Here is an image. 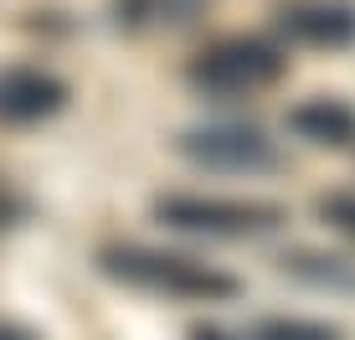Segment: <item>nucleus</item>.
<instances>
[{"instance_id": "obj_1", "label": "nucleus", "mask_w": 355, "mask_h": 340, "mask_svg": "<svg viewBox=\"0 0 355 340\" xmlns=\"http://www.w3.org/2000/svg\"><path fill=\"white\" fill-rule=\"evenodd\" d=\"M98 273L150 299H180V305H232L242 278L191 253L150 248V242H108L98 248Z\"/></svg>"}, {"instance_id": "obj_2", "label": "nucleus", "mask_w": 355, "mask_h": 340, "mask_svg": "<svg viewBox=\"0 0 355 340\" xmlns=\"http://www.w3.org/2000/svg\"><path fill=\"white\" fill-rule=\"evenodd\" d=\"M155 222L186 237H211V242H252V237H273L288 227V206L284 201H263V196H206V191H165L150 201Z\"/></svg>"}, {"instance_id": "obj_3", "label": "nucleus", "mask_w": 355, "mask_h": 340, "mask_svg": "<svg viewBox=\"0 0 355 340\" xmlns=\"http://www.w3.org/2000/svg\"><path fill=\"white\" fill-rule=\"evenodd\" d=\"M284 72H288V52L273 36L237 31V36H222V42L201 46L186 62V83L201 99L232 103V99H252V93L273 88Z\"/></svg>"}, {"instance_id": "obj_4", "label": "nucleus", "mask_w": 355, "mask_h": 340, "mask_svg": "<svg viewBox=\"0 0 355 340\" xmlns=\"http://www.w3.org/2000/svg\"><path fill=\"white\" fill-rule=\"evenodd\" d=\"M175 150H180V160H191L196 170H211V176H273L284 165L278 139H268L248 119L196 124L175 139Z\"/></svg>"}, {"instance_id": "obj_5", "label": "nucleus", "mask_w": 355, "mask_h": 340, "mask_svg": "<svg viewBox=\"0 0 355 340\" xmlns=\"http://www.w3.org/2000/svg\"><path fill=\"white\" fill-rule=\"evenodd\" d=\"M72 88L67 78H57L52 67H6L0 72V129H31V124H46L67 108Z\"/></svg>"}, {"instance_id": "obj_6", "label": "nucleus", "mask_w": 355, "mask_h": 340, "mask_svg": "<svg viewBox=\"0 0 355 340\" xmlns=\"http://www.w3.org/2000/svg\"><path fill=\"white\" fill-rule=\"evenodd\" d=\"M278 31L293 46L345 52V46H355V6H345V0H288V6H278Z\"/></svg>"}, {"instance_id": "obj_7", "label": "nucleus", "mask_w": 355, "mask_h": 340, "mask_svg": "<svg viewBox=\"0 0 355 340\" xmlns=\"http://www.w3.org/2000/svg\"><path fill=\"white\" fill-rule=\"evenodd\" d=\"M284 129L299 135L304 144H320V150H355V103L345 99H304L284 114Z\"/></svg>"}, {"instance_id": "obj_8", "label": "nucleus", "mask_w": 355, "mask_h": 340, "mask_svg": "<svg viewBox=\"0 0 355 340\" xmlns=\"http://www.w3.org/2000/svg\"><path fill=\"white\" fill-rule=\"evenodd\" d=\"M293 284H309V289H329V294H350L355 299V258L345 253H314V248H299V253H284L278 258Z\"/></svg>"}, {"instance_id": "obj_9", "label": "nucleus", "mask_w": 355, "mask_h": 340, "mask_svg": "<svg viewBox=\"0 0 355 340\" xmlns=\"http://www.w3.org/2000/svg\"><path fill=\"white\" fill-rule=\"evenodd\" d=\"M252 340H345V330L329 320H304V314H268L252 325Z\"/></svg>"}, {"instance_id": "obj_10", "label": "nucleus", "mask_w": 355, "mask_h": 340, "mask_svg": "<svg viewBox=\"0 0 355 340\" xmlns=\"http://www.w3.org/2000/svg\"><path fill=\"white\" fill-rule=\"evenodd\" d=\"M314 212H320L324 227H335L340 237L355 242V191H324V196L314 201Z\"/></svg>"}, {"instance_id": "obj_11", "label": "nucleus", "mask_w": 355, "mask_h": 340, "mask_svg": "<svg viewBox=\"0 0 355 340\" xmlns=\"http://www.w3.org/2000/svg\"><path fill=\"white\" fill-rule=\"evenodd\" d=\"M160 10H165V0H114V26L119 31L160 26Z\"/></svg>"}, {"instance_id": "obj_12", "label": "nucleus", "mask_w": 355, "mask_h": 340, "mask_svg": "<svg viewBox=\"0 0 355 340\" xmlns=\"http://www.w3.org/2000/svg\"><path fill=\"white\" fill-rule=\"evenodd\" d=\"M201 6H211V0H165V10H160V26H186V21H191Z\"/></svg>"}, {"instance_id": "obj_13", "label": "nucleus", "mask_w": 355, "mask_h": 340, "mask_svg": "<svg viewBox=\"0 0 355 340\" xmlns=\"http://www.w3.org/2000/svg\"><path fill=\"white\" fill-rule=\"evenodd\" d=\"M21 216H26V201H21L16 191H10L6 180H0V227H16Z\"/></svg>"}, {"instance_id": "obj_14", "label": "nucleus", "mask_w": 355, "mask_h": 340, "mask_svg": "<svg viewBox=\"0 0 355 340\" xmlns=\"http://www.w3.org/2000/svg\"><path fill=\"white\" fill-rule=\"evenodd\" d=\"M186 340H242V335L222 330V325H191V335H186Z\"/></svg>"}, {"instance_id": "obj_15", "label": "nucleus", "mask_w": 355, "mask_h": 340, "mask_svg": "<svg viewBox=\"0 0 355 340\" xmlns=\"http://www.w3.org/2000/svg\"><path fill=\"white\" fill-rule=\"evenodd\" d=\"M0 340H36L26 325H10V320H0Z\"/></svg>"}]
</instances>
